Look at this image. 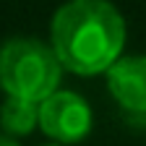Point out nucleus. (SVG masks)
<instances>
[{"mask_svg":"<svg viewBox=\"0 0 146 146\" xmlns=\"http://www.w3.org/2000/svg\"><path fill=\"white\" fill-rule=\"evenodd\" d=\"M42 146H60V143H50V141H47V143H42Z\"/></svg>","mask_w":146,"mask_h":146,"instance_id":"nucleus-7","label":"nucleus"},{"mask_svg":"<svg viewBox=\"0 0 146 146\" xmlns=\"http://www.w3.org/2000/svg\"><path fill=\"white\" fill-rule=\"evenodd\" d=\"M125 18L110 0H68L50 21V47L63 70L102 76L125 50Z\"/></svg>","mask_w":146,"mask_h":146,"instance_id":"nucleus-1","label":"nucleus"},{"mask_svg":"<svg viewBox=\"0 0 146 146\" xmlns=\"http://www.w3.org/2000/svg\"><path fill=\"white\" fill-rule=\"evenodd\" d=\"M0 146H21L16 138H11V136H5V133H0Z\"/></svg>","mask_w":146,"mask_h":146,"instance_id":"nucleus-6","label":"nucleus"},{"mask_svg":"<svg viewBox=\"0 0 146 146\" xmlns=\"http://www.w3.org/2000/svg\"><path fill=\"white\" fill-rule=\"evenodd\" d=\"M36 131V104L26 99L5 97L0 104V133L11 138H24Z\"/></svg>","mask_w":146,"mask_h":146,"instance_id":"nucleus-5","label":"nucleus"},{"mask_svg":"<svg viewBox=\"0 0 146 146\" xmlns=\"http://www.w3.org/2000/svg\"><path fill=\"white\" fill-rule=\"evenodd\" d=\"M107 91L120 110L146 115V55H120L107 68Z\"/></svg>","mask_w":146,"mask_h":146,"instance_id":"nucleus-4","label":"nucleus"},{"mask_svg":"<svg viewBox=\"0 0 146 146\" xmlns=\"http://www.w3.org/2000/svg\"><path fill=\"white\" fill-rule=\"evenodd\" d=\"M36 128L50 138V143L73 146L89 138L94 128V112L78 91L58 89L36 104Z\"/></svg>","mask_w":146,"mask_h":146,"instance_id":"nucleus-3","label":"nucleus"},{"mask_svg":"<svg viewBox=\"0 0 146 146\" xmlns=\"http://www.w3.org/2000/svg\"><path fill=\"white\" fill-rule=\"evenodd\" d=\"M63 73L50 42L36 36H13L0 44V89L5 97L39 104L60 89Z\"/></svg>","mask_w":146,"mask_h":146,"instance_id":"nucleus-2","label":"nucleus"}]
</instances>
